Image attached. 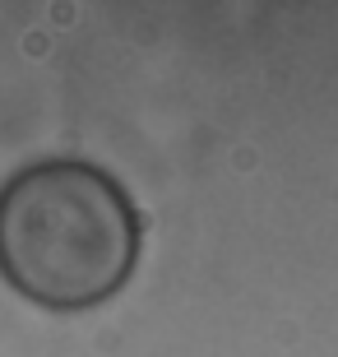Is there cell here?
<instances>
[{"label":"cell","mask_w":338,"mask_h":357,"mask_svg":"<svg viewBox=\"0 0 338 357\" xmlns=\"http://www.w3.org/2000/svg\"><path fill=\"white\" fill-rule=\"evenodd\" d=\"M144 218L89 158H38L0 181V278L42 311H93L139 269Z\"/></svg>","instance_id":"6da1fadb"}]
</instances>
